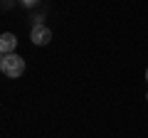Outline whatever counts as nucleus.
Returning <instances> with one entry per match:
<instances>
[{
	"label": "nucleus",
	"mask_w": 148,
	"mask_h": 138,
	"mask_svg": "<svg viewBox=\"0 0 148 138\" xmlns=\"http://www.w3.org/2000/svg\"><path fill=\"white\" fill-rule=\"evenodd\" d=\"M17 47V37L12 35V32H3L0 35V52L3 54H12Z\"/></svg>",
	"instance_id": "obj_3"
},
{
	"label": "nucleus",
	"mask_w": 148,
	"mask_h": 138,
	"mask_svg": "<svg viewBox=\"0 0 148 138\" xmlns=\"http://www.w3.org/2000/svg\"><path fill=\"white\" fill-rule=\"evenodd\" d=\"M30 40L37 47H45V44H49V40H52V30H49L47 25H42V22H37V25L32 27V32H30Z\"/></svg>",
	"instance_id": "obj_2"
},
{
	"label": "nucleus",
	"mask_w": 148,
	"mask_h": 138,
	"mask_svg": "<svg viewBox=\"0 0 148 138\" xmlns=\"http://www.w3.org/2000/svg\"><path fill=\"white\" fill-rule=\"evenodd\" d=\"M20 3H22V5H27V8H30V5H35L37 0H20Z\"/></svg>",
	"instance_id": "obj_4"
},
{
	"label": "nucleus",
	"mask_w": 148,
	"mask_h": 138,
	"mask_svg": "<svg viewBox=\"0 0 148 138\" xmlns=\"http://www.w3.org/2000/svg\"><path fill=\"white\" fill-rule=\"evenodd\" d=\"M146 99H148V94H146Z\"/></svg>",
	"instance_id": "obj_6"
},
{
	"label": "nucleus",
	"mask_w": 148,
	"mask_h": 138,
	"mask_svg": "<svg viewBox=\"0 0 148 138\" xmlns=\"http://www.w3.org/2000/svg\"><path fill=\"white\" fill-rule=\"evenodd\" d=\"M0 72L5 77H10V79H17V77H22V72H25V59L17 57L15 52L3 54V59H0Z\"/></svg>",
	"instance_id": "obj_1"
},
{
	"label": "nucleus",
	"mask_w": 148,
	"mask_h": 138,
	"mask_svg": "<svg viewBox=\"0 0 148 138\" xmlns=\"http://www.w3.org/2000/svg\"><path fill=\"white\" fill-rule=\"evenodd\" d=\"M146 79H148V69H146Z\"/></svg>",
	"instance_id": "obj_5"
}]
</instances>
